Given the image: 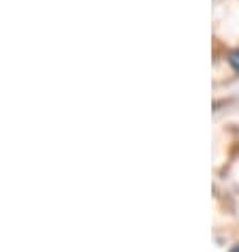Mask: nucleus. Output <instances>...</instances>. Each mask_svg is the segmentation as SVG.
Here are the masks:
<instances>
[{
    "label": "nucleus",
    "instance_id": "nucleus-1",
    "mask_svg": "<svg viewBox=\"0 0 239 252\" xmlns=\"http://www.w3.org/2000/svg\"><path fill=\"white\" fill-rule=\"evenodd\" d=\"M229 64L233 66V71L239 73V49H235V52L229 54Z\"/></svg>",
    "mask_w": 239,
    "mask_h": 252
},
{
    "label": "nucleus",
    "instance_id": "nucleus-2",
    "mask_svg": "<svg viewBox=\"0 0 239 252\" xmlns=\"http://www.w3.org/2000/svg\"><path fill=\"white\" fill-rule=\"evenodd\" d=\"M231 252H239V244H237V246H233V248H231Z\"/></svg>",
    "mask_w": 239,
    "mask_h": 252
}]
</instances>
